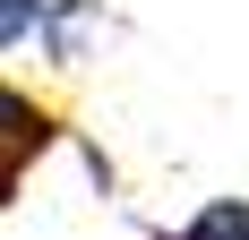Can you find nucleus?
<instances>
[{"mask_svg": "<svg viewBox=\"0 0 249 240\" xmlns=\"http://www.w3.org/2000/svg\"><path fill=\"white\" fill-rule=\"evenodd\" d=\"M0 120H9V163H0V189L18 197V189H26V163H43L52 137H60V112H43L26 86H9V95H0Z\"/></svg>", "mask_w": 249, "mask_h": 240, "instance_id": "obj_2", "label": "nucleus"}, {"mask_svg": "<svg viewBox=\"0 0 249 240\" xmlns=\"http://www.w3.org/2000/svg\"><path fill=\"white\" fill-rule=\"evenodd\" d=\"M155 240H249V197H198L172 232H155Z\"/></svg>", "mask_w": 249, "mask_h": 240, "instance_id": "obj_3", "label": "nucleus"}, {"mask_svg": "<svg viewBox=\"0 0 249 240\" xmlns=\"http://www.w3.org/2000/svg\"><path fill=\"white\" fill-rule=\"evenodd\" d=\"M103 0H0V51L9 60H43V69H77L95 51Z\"/></svg>", "mask_w": 249, "mask_h": 240, "instance_id": "obj_1", "label": "nucleus"}]
</instances>
